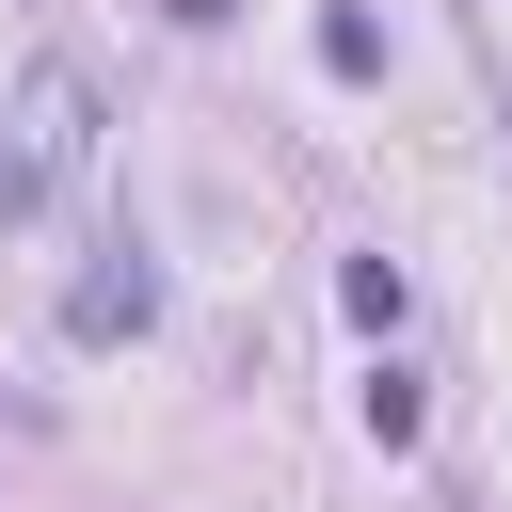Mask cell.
I'll return each mask as SVG.
<instances>
[{
    "instance_id": "obj_1",
    "label": "cell",
    "mask_w": 512,
    "mask_h": 512,
    "mask_svg": "<svg viewBox=\"0 0 512 512\" xmlns=\"http://www.w3.org/2000/svg\"><path fill=\"white\" fill-rule=\"evenodd\" d=\"M144 304H160V288H144V272H96V288H80V336H128V320H144Z\"/></svg>"
}]
</instances>
